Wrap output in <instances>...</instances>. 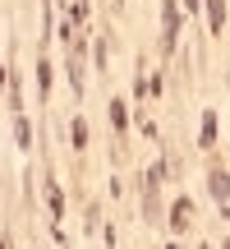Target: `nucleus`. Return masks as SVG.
<instances>
[{
	"label": "nucleus",
	"mask_w": 230,
	"mask_h": 249,
	"mask_svg": "<svg viewBox=\"0 0 230 249\" xmlns=\"http://www.w3.org/2000/svg\"><path fill=\"white\" fill-rule=\"evenodd\" d=\"M207 14H212V28L226 23V5H221V0H212V5H207Z\"/></svg>",
	"instance_id": "nucleus-1"
}]
</instances>
